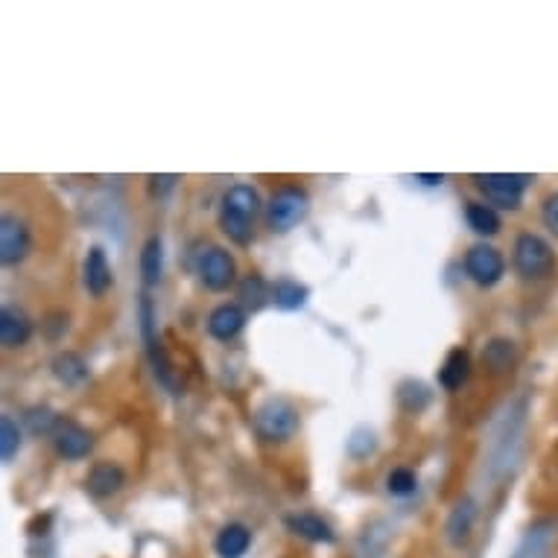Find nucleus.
<instances>
[{
    "mask_svg": "<svg viewBox=\"0 0 558 558\" xmlns=\"http://www.w3.org/2000/svg\"><path fill=\"white\" fill-rule=\"evenodd\" d=\"M541 220H544V225L553 231L558 237V193H553V196H547L544 199V208H541Z\"/></svg>",
    "mask_w": 558,
    "mask_h": 558,
    "instance_id": "nucleus-30",
    "label": "nucleus"
},
{
    "mask_svg": "<svg viewBox=\"0 0 558 558\" xmlns=\"http://www.w3.org/2000/svg\"><path fill=\"white\" fill-rule=\"evenodd\" d=\"M515 269L529 281L547 278L556 269V252L550 249V243L544 237L526 231L515 240Z\"/></svg>",
    "mask_w": 558,
    "mask_h": 558,
    "instance_id": "nucleus-5",
    "label": "nucleus"
},
{
    "mask_svg": "<svg viewBox=\"0 0 558 558\" xmlns=\"http://www.w3.org/2000/svg\"><path fill=\"white\" fill-rule=\"evenodd\" d=\"M53 374L65 386H79V383L88 380V363L79 354H74V351H65V354H59L53 360Z\"/></svg>",
    "mask_w": 558,
    "mask_h": 558,
    "instance_id": "nucleus-21",
    "label": "nucleus"
},
{
    "mask_svg": "<svg viewBox=\"0 0 558 558\" xmlns=\"http://www.w3.org/2000/svg\"><path fill=\"white\" fill-rule=\"evenodd\" d=\"M518 360V351H515V342L509 339H491L483 351L485 369H491L494 374L509 372Z\"/></svg>",
    "mask_w": 558,
    "mask_h": 558,
    "instance_id": "nucleus-20",
    "label": "nucleus"
},
{
    "mask_svg": "<svg viewBox=\"0 0 558 558\" xmlns=\"http://www.w3.org/2000/svg\"><path fill=\"white\" fill-rule=\"evenodd\" d=\"M377 442H374V433L372 430H354V436L348 439V453L354 456V459H366L369 453H372Z\"/></svg>",
    "mask_w": 558,
    "mask_h": 558,
    "instance_id": "nucleus-29",
    "label": "nucleus"
},
{
    "mask_svg": "<svg viewBox=\"0 0 558 558\" xmlns=\"http://www.w3.org/2000/svg\"><path fill=\"white\" fill-rule=\"evenodd\" d=\"M161 272H164V246H161V237L152 234L147 243H144V249H141V278H144V287H158Z\"/></svg>",
    "mask_w": 558,
    "mask_h": 558,
    "instance_id": "nucleus-18",
    "label": "nucleus"
},
{
    "mask_svg": "<svg viewBox=\"0 0 558 558\" xmlns=\"http://www.w3.org/2000/svg\"><path fill=\"white\" fill-rule=\"evenodd\" d=\"M474 518H477V509H474V500H459L456 509L450 512V521H447V538L459 547L468 541L471 535V526H474Z\"/></svg>",
    "mask_w": 558,
    "mask_h": 558,
    "instance_id": "nucleus-19",
    "label": "nucleus"
},
{
    "mask_svg": "<svg viewBox=\"0 0 558 558\" xmlns=\"http://www.w3.org/2000/svg\"><path fill=\"white\" fill-rule=\"evenodd\" d=\"M261 211V196L252 185H234L228 187L223 196V211H220V225L228 234V240H234L237 246H249L255 237V217Z\"/></svg>",
    "mask_w": 558,
    "mask_h": 558,
    "instance_id": "nucleus-1",
    "label": "nucleus"
},
{
    "mask_svg": "<svg viewBox=\"0 0 558 558\" xmlns=\"http://www.w3.org/2000/svg\"><path fill=\"white\" fill-rule=\"evenodd\" d=\"M255 430L263 442H272V445H281V442H290L298 433V410L287 401V398H269L263 401L261 407L255 410Z\"/></svg>",
    "mask_w": 558,
    "mask_h": 558,
    "instance_id": "nucleus-2",
    "label": "nucleus"
},
{
    "mask_svg": "<svg viewBox=\"0 0 558 558\" xmlns=\"http://www.w3.org/2000/svg\"><path fill=\"white\" fill-rule=\"evenodd\" d=\"M18 447H21V430L9 415H3L0 418V459L12 462L18 456Z\"/></svg>",
    "mask_w": 558,
    "mask_h": 558,
    "instance_id": "nucleus-26",
    "label": "nucleus"
},
{
    "mask_svg": "<svg viewBox=\"0 0 558 558\" xmlns=\"http://www.w3.org/2000/svg\"><path fill=\"white\" fill-rule=\"evenodd\" d=\"M246 325V313L237 304H220L211 316H208V334L220 342H228L243 331Z\"/></svg>",
    "mask_w": 558,
    "mask_h": 558,
    "instance_id": "nucleus-14",
    "label": "nucleus"
},
{
    "mask_svg": "<svg viewBox=\"0 0 558 558\" xmlns=\"http://www.w3.org/2000/svg\"><path fill=\"white\" fill-rule=\"evenodd\" d=\"M284 523H287V529H290L293 535H301V538L316 541V544H331V541L336 538L334 529L322 521L319 515H307V512H301V515H290Z\"/></svg>",
    "mask_w": 558,
    "mask_h": 558,
    "instance_id": "nucleus-17",
    "label": "nucleus"
},
{
    "mask_svg": "<svg viewBox=\"0 0 558 558\" xmlns=\"http://www.w3.org/2000/svg\"><path fill=\"white\" fill-rule=\"evenodd\" d=\"M82 281H85V290L94 298H103L114 284L112 266H109V258L100 246H91L88 255H85V263H82Z\"/></svg>",
    "mask_w": 558,
    "mask_h": 558,
    "instance_id": "nucleus-11",
    "label": "nucleus"
},
{
    "mask_svg": "<svg viewBox=\"0 0 558 558\" xmlns=\"http://www.w3.org/2000/svg\"><path fill=\"white\" fill-rule=\"evenodd\" d=\"M123 485H126V474H123V468L114 465V462H97V465L88 471V477H85V488H88V494L97 497V500L112 497V494H117Z\"/></svg>",
    "mask_w": 558,
    "mask_h": 558,
    "instance_id": "nucleus-13",
    "label": "nucleus"
},
{
    "mask_svg": "<svg viewBox=\"0 0 558 558\" xmlns=\"http://www.w3.org/2000/svg\"><path fill=\"white\" fill-rule=\"evenodd\" d=\"M196 272H199V281L214 293H223L237 281V263L220 246H211L208 252L199 255Z\"/></svg>",
    "mask_w": 558,
    "mask_h": 558,
    "instance_id": "nucleus-7",
    "label": "nucleus"
},
{
    "mask_svg": "<svg viewBox=\"0 0 558 558\" xmlns=\"http://www.w3.org/2000/svg\"><path fill=\"white\" fill-rule=\"evenodd\" d=\"M252 544V532L243 526V523H228L220 529L214 547H217V556L220 558H243L246 550Z\"/></svg>",
    "mask_w": 558,
    "mask_h": 558,
    "instance_id": "nucleus-16",
    "label": "nucleus"
},
{
    "mask_svg": "<svg viewBox=\"0 0 558 558\" xmlns=\"http://www.w3.org/2000/svg\"><path fill=\"white\" fill-rule=\"evenodd\" d=\"M59 415L50 410V407H33V410L27 412V424H30V430L36 433V436H53L56 433V427H59Z\"/></svg>",
    "mask_w": 558,
    "mask_h": 558,
    "instance_id": "nucleus-28",
    "label": "nucleus"
},
{
    "mask_svg": "<svg viewBox=\"0 0 558 558\" xmlns=\"http://www.w3.org/2000/svg\"><path fill=\"white\" fill-rule=\"evenodd\" d=\"M33 336V319L18 310V307H3L0 310V339H3V348L15 351L21 345H27Z\"/></svg>",
    "mask_w": 558,
    "mask_h": 558,
    "instance_id": "nucleus-12",
    "label": "nucleus"
},
{
    "mask_svg": "<svg viewBox=\"0 0 558 558\" xmlns=\"http://www.w3.org/2000/svg\"><path fill=\"white\" fill-rule=\"evenodd\" d=\"M237 296H240V301H243L246 310L255 313V310H261L263 304H266V298H272V290L266 287V281H263L261 275H249V278L240 281Z\"/></svg>",
    "mask_w": 558,
    "mask_h": 558,
    "instance_id": "nucleus-24",
    "label": "nucleus"
},
{
    "mask_svg": "<svg viewBox=\"0 0 558 558\" xmlns=\"http://www.w3.org/2000/svg\"><path fill=\"white\" fill-rule=\"evenodd\" d=\"M30 249H33V237H30L27 223L12 214H3V220H0V261L3 266H18L30 255Z\"/></svg>",
    "mask_w": 558,
    "mask_h": 558,
    "instance_id": "nucleus-8",
    "label": "nucleus"
},
{
    "mask_svg": "<svg viewBox=\"0 0 558 558\" xmlns=\"http://www.w3.org/2000/svg\"><path fill=\"white\" fill-rule=\"evenodd\" d=\"M307 287L304 284H298V281H290V278H281L275 287H272V301H275V307H281V310H298V307H304L307 304Z\"/></svg>",
    "mask_w": 558,
    "mask_h": 558,
    "instance_id": "nucleus-22",
    "label": "nucleus"
},
{
    "mask_svg": "<svg viewBox=\"0 0 558 558\" xmlns=\"http://www.w3.org/2000/svg\"><path fill=\"white\" fill-rule=\"evenodd\" d=\"M465 272H468V278L474 284L494 287L503 278V272H506V261H503V255L494 246L480 243V246L468 249V255H465Z\"/></svg>",
    "mask_w": 558,
    "mask_h": 558,
    "instance_id": "nucleus-9",
    "label": "nucleus"
},
{
    "mask_svg": "<svg viewBox=\"0 0 558 558\" xmlns=\"http://www.w3.org/2000/svg\"><path fill=\"white\" fill-rule=\"evenodd\" d=\"M418 182H424V185H442L445 176H442V173H439V176H418Z\"/></svg>",
    "mask_w": 558,
    "mask_h": 558,
    "instance_id": "nucleus-31",
    "label": "nucleus"
},
{
    "mask_svg": "<svg viewBox=\"0 0 558 558\" xmlns=\"http://www.w3.org/2000/svg\"><path fill=\"white\" fill-rule=\"evenodd\" d=\"M307 211H310V196H307V190H304V187L287 185L272 193V199H269V205H266V223H269L272 231L284 234V231L296 228V225L307 217Z\"/></svg>",
    "mask_w": 558,
    "mask_h": 558,
    "instance_id": "nucleus-4",
    "label": "nucleus"
},
{
    "mask_svg": "<svg viewBox=\"0 0 558 558\" xmlns=\"http://www.w3.org/2000/svg\"><path fill=\"white\" fill-rule=\"evenodd\" d=\"M138 319H141V339H144V348H147L152 372H155L161 386H167L170 392H176V389H179L176 372H173V363H170V357H167V351H164V345H161V336L155 331V304H152V298L149 296H141Z\"/></svg>",
    "mask_w": 558,
    "mask_h": 558,
    "instance_id": "nucleus-3",
    "label": "nucleus"
},
{
    "mask_svg": "<svg viewBox=\"0 0 558 558\" xmlns=\"http://www.w3.org/2000/svg\"><path fill=\"white\" fill-rule=\"evenodd\" d=\"M474 182L483 190L485 199L491 205H500L506 211H515V208H521L523 190L529 187L532 176H523V173H485L483 176L480 173V176H474Z\"/></svg>",
    "mask_w": 558,
    "mask_h": 558,
    "instance_id": "nucleus-6",
    "label": "nucleus"
},
{
    "mask_svg": "<svg viewBox=\"0 0 558 558\" xmlns=\"http://www.w3.org/2000/svg\"><path fill=\"white\" fill-rule=\"evenodd\" d=\"M53 445H56V453H59L62 459L79 462V459H85V456L94 450V436H91V430H85L82 424L65 418V421H59V427H56V433H53Z\"/></svg>",
    "mask_w": 558,
    "mask_h": 558,
    "instance_id": "nucleus-10",
    "label": "nucleus"
},
{
    "mask_svg": "<svg viewBox=\"0 0 558 558\" xmlns=\"http://www.w3.org/2000/svg\"><path fill=\"white\" fill-rule=\"evenodd\" d=\"M471 377V354L465 348H453L445 357L442 369H439V383L447 392H456L468 383Z\"/></svg>",
    "mask_w": 558,
    "mask_h": 558,
    "instance_id": "nucleus-15",
    "label": "nucleus"
},
{
    "mask_svg": "<svg viewBox=\"0 0 558 558\" xmlns=\"http://www.w3.org/2000/svg\"><path fill=\"white\" fill-rule=\"evenodd\" d=\"M465 220H468V225H471L477 234H483V237H491V234L500 231V217H497V211H494L491 205H483V202H471V205L465 208Z\"/></svg>",
    "mask_w": 558,
    "mask_h": 558,
    "instance_id": "nucleus-23",
    "label": "nucleus"
},
{
    "mask_svg": "<svg viewBox=\"0 0 558 558\" xmlns=\"http://www.w3.org/2000/svg\"><path fill=\"white\" fill-rule=\"evenodd\" d=\"M415 488H418L415 471H410V468H392V471H389V477H386V491H389L392 497H410V494H415Z\"/></svg>",
    "mask_w": 558,
    "mask_h": 558,
    "instance_id": "nucleus-27",
    "label": "nucleus"
},
{
    "mask_svg": "<svg viewBox=\"0 0 558 558\" xmlns=\"http://www.w3.org/2000/svg\"><path fill=\"white\" fill-rule=\"evenodd\" d=\"M398 401L407 412H421L430 404V389L421 380H404L398 386Z\"/></svg>",
    "mask_w": 558,
    "mask_h": 558,
    "instance_id": "nucleus-25",
    "label": "nucleus"
}]
</instances>
